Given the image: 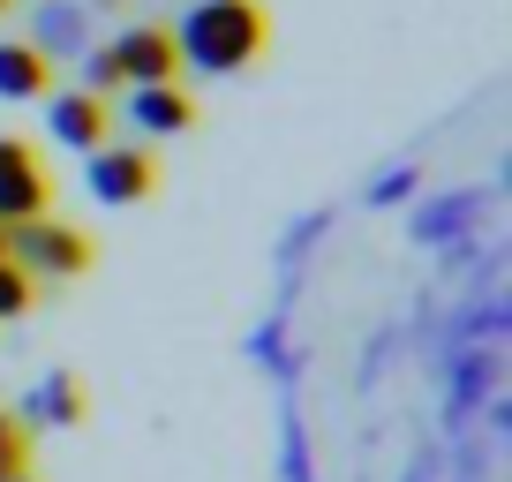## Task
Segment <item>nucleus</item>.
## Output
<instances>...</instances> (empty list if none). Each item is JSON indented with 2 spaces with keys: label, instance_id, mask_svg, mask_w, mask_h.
<instances>
[{
  "label": "nucleus",
  "instance_id": "f257e3e1",
  "mask_svg": "<svg viewBox=\"0 0 512 482\" xmlns=\"http://www.w3.org/2000/svg\"><path fill=\"white\" fill-rule=\"evenodd\" d=\"M264 46H272V23H264L256 0H196L189 16H181V31H174L181 68H196V76H234V68H249Z\"/></svg>",
  "mask_w": 512,
  "mask_h": 482
},
{
  "label": "nucleus",
  "instance_id": "f03ea898",
  "mask_svg": "<svg viewBox=\"0 0 512 482\" xmlns=\"http://www.w3.org/2000/svg\"><path fill=\"white\" fill-rule=\"evenodd\" d=\"M8 257L23 264V272L31 279H83L91 272V234H83V226H68V219H23V226H8Z\"/></svg>",
  "mask_w": 512,
  "mask_h": 482
},
{
  "label": "nucleus",
  "instance_id": "7ed1b4c3",
  "mask_svg": "<svg viewBox=\"0 0 512 482\" xmlns=\"http://www.w3.org/2000/svg\"><path fill=\"white\" fill-rule=\"evenodd\" d=\"M83 181H91L98 204H144L159 189V159L144 144H98L83 151Z\"/></svg>",
  "mask_w": 512,
  "mask_h": 482
},
{
  "label": "nucleus",
  "instance_id": "20e7f679",
  "mask_svg": "<svg viewBox=\"0 0 512 482\" xmlns=\"http://www.w3.org/2000/svg\"><path fill=\"white\" fill-rule=\"evenodd\" d=\"M106 53H113V68H121L128 91H144V83H181V53H174V31H166V23H128Z\"/></svg>",
  "mask_w": 512,
  "mask_h": 482
},
{
  "label": "nucleus",
  "instance_id": "39448f33",
  "mask_svg": "<svg viewBox=\"0 0 512 482\" xmlns=\"http://www.w3.org/2000/svg\"><path fill=\"white\" fill-rule=\"evenodd\" d=\"M46 136L68 151H98L113 136V106L91 91H46Z\"/></svg>",
  "mask_w": 512,
  "mask_h": 482
},
{
  "label": "nucleus",
  "instance_id": "423d86ee",
  "mask_svg": "<svg viewBox=\"0 0 512 482\" xmlns=\"http://www.w3.org/2000/svg\"><path fill=\"white\" fill-rule=\"evenodd\" d=\"M53 91V61L31 46V38H0V98L8 106H31V98Z\"/></svg>",
  "mask_w": 512,
  "mask_h": 482
},
{
  "label": "nucleus",
  "instance_id": "0eeeda50",
  "mask_svg": "<svg viewBox=\"0 0 512 482\" xmlns=\"http://www.w3.org/2000/svg\"><path fill=\"white\" fill-rule=\"evenodd\" d=\"M128 121L144 136H181L196 121V98L181 83H144V91H128Z\"/></svg>",
  "mask_w": 512,
  "mask_h": 482
},
{
  "label": "nucleus",
  "instance_id": "6e6552de",
  "mask_svg": "<svg viewBox=\"0 0 512 482\" xmlns=\"http://www.w3.org/2000/svg\"><path fill=\"white\" fill-rule=\"evenodd\" d=\"M68 422H83V385L68 370H53V377H38L31 407H23V430H68Z\"/></svg>",
  "mask_w": 512,
  "mask_h": 482
},
{
  "label": "nucleus",
  "instance_id": "1a4fd4ad",
  "mask_svg": "<svg viewBox=\"0 0 512 482\" xmlns=\"http://www.w3.org/2000/svg\"><path fill=\"white\" fill-rule=\"evenodd\" d=\"M53 211V181L46 166H16V174H0V226H23V219H46Z\"/></svg>",
  "mask_w": 512,
  "mask_h": 482
},
{
  "label": "nucleus",
  "instance_id": "9d476101",
  "mask_svg": "<svg viewBox=\"0 0 512 482\" xmlns=\"http://www.w3.org/2000/svg\"><path fill=\"white\" fill-rule=\"evenodd\" d=\"M31 46L46 53V61H61V53H83V46H91V38H83V8H76V0H38Z\"/></svg>",
  "mask_w": 512,
  "mask_h": 482
},
{
  "label": "nucleus",
  "instance_id": "9b49d317",
  "mask_svg": "<svg viewBox=\"0 0 512 482\" xmlns=\"http://www.w3.org/2000/svg\"><path fill=\"white\" fill-rule=\"evenodd\" d=\"M31 445H38V437L23 430V415L0 407V482H23V475H31Z\"/></svg>",
  "mask_w": 512,
  "mask_h": 482
},
{
  "label": "nucleus",
  "instance_id": "f8f14e48",
  "mask_svg": "<svg viewBox=\"0 0 512 482\" xmlns=\"http://www.w3.org/2000/svg\"><path fill=\"white\" fill-rule=\"evenodd\" d=\"M76 91H91V98H113V91H128L106 46H83V53H76Z\"/></svg>",
  "mask_w": 512,
  "mask_h": 482
},
{
  "label": "nucleus",
  "instance_id": "ddd939ff",
  "mask_svg": "<svg viewBox=\"0 0 512 482\" xmlns=\"http://www.w3.org/2000/svg\"><path fill=\"white\" fill-rule=\"evenodd\" d=\"M31 302H38V279L23 272L16 257H0V324H8V317H31Z\"/></svg>",
  "mask_w": 512,
  "mask_h": 482
},
{
  "label": "nucleus",
  "instance_id": "4468645a",
  "mask_svg": "<svg viewBox=\"0 0 512 482\" xmlns=\"http://www.w3.org/2000/svg\"><path fill=\"white\" fill-rule=\"evenodd\" d=\"M16 166H31V144H23V136H0V174H16Z\"/></svg>",
  "mask_w": 512,
  "mask_h": 482
},
{
  "label": "nucleus",
  "instance_id": "2eb2a0df",
  "mask_svg": "<svg viewBox=\"0 0 512 482\" xmlns=\"http://www.w3.org/2000/svg\"><path fill=\"white\" fill-rule=\"evenodd\" d=\"M0 257H8V226H0Z\"/></svg>",
  "mask_w": 512,
  "mask_h": 482
},
{
  "label": "nucleus",
  "instance_id": "dca6fc26",
  "mask_svg": "<svg viewBox=\"0 0 512 482\" xmlns=\"http://www.w3.org/2000/svg\"><path fill=\"white\" fill-rule=\"evenodd\" d=\"M8 8H16V0H0V16H8Z\"/></svg>",
  "mask_w": 512,
  "mask_h": 482
},
{
  "label": "nucleus",
  "instance_id": "f3484780",
  "mask_svg": "<svg viewBox=\"0 0 512 482\" xmlns=\"http://www.w3.org/2000/svg\"><path fill=\"white\" fill-rule=\"evenodd\" d=\"M23 482H38V475H23Z\"/></svg>",
  "mask_w": 512,
  "mask_h": 482
}]
</instances>
